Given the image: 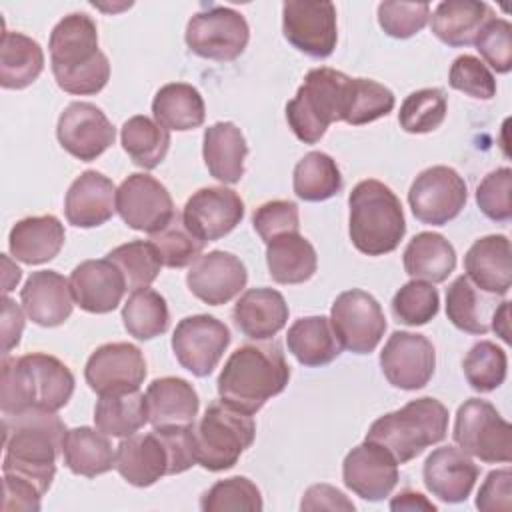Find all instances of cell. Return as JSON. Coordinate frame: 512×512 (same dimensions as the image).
<instances>
[{"label":"cell","instance_id":"obj_29","mask_svg":"<svg viewBox=\"0 0 512 512\" xmlns=\"http://www.w3.org/2000/svg\"><path fill=\"white\" fill-rule=\"evenodd\" d=\"M148 422L152 428L194 424L200 398L194 386L178 376H162L146 388Z\"/></svg>","mask_w":512,"mask_h":512},{"label":"cell","instance_id":"obj_33","mask_svg":"<svg viewBox=\"0 0 512 512\" xmlns=\"http://www.w3.org/2000/svg\"><path fill=\"white\" fill-rule=\"evenodd\" d=\"M62 460L72 474L96 478L116 466V450L108 436L98 428L78 426L64 434Z\"/></svg>","mask_w":512,"mask_h":512},{"label":"cell","instance_id":"obj_13","mask_svg":"<svg viewBox=\"0 0 512 512\" xmlns=\"http://www.w3.org/2000/svg\"><path fill=\"white\" fill-rule=\"evenodd\" d=\"M228 326L210 316L194 314L182 318L172 332V352L178 364L198 378L210 376L230 346Z\"/></svg>","mask_w":512,"mask_h":512},{"label":"cell","instance_id":"obj_34","mask_svg":"<svg viewBox=\"0 0 512 512\" xmlns=\"http://www.w3.org/2000/svg\"><path fill=\"white\" fill-rule=\"evenodd\" d=\"M286 344L290 354L308 368H320L342 354V344L328 316H306L288 328Z\"/></svg>","mask_w":512,"mask_h":512},{"label":"cell","instance_id":"obj_45","mask_svg":"<svg viewBox=\"0 0 512 512\" xmlns=\"http://www.w3.org/2000/svg\"><path fill=\"white\" fill-rule=\"evenodd\" d=\"M106 258L120 270L126 290L148 288L160 274L162 262L156 248L148 240H132L112 248Z\"/></svg>","mask_w":512,"mask_h":512},{"label":"cell","instance_id":"obj_1","mask_svg":"<svg viewBox=\"0 0 512 512\" xmlns=\"http://www.w3.org/2000/svg\"><path fill=\"white\" fill-rule=\"evenodd\" d=\"M64 434L66 426L56 412L30 408L2 414V474L30 482L44 496L56 474Z\"/></svg>","mask_w":512,"mask_h":512},{"label":"cell","instance_id":"obj_53","mask_svg":"<svg viewBox=\"0 0 512 512\" xmlns=\"http://www.w3.org/2000/svg\"><path fill=\"white\" fill-rule=\"evenodd\" d=\"M448 84L476 100H490L496 96V78L490 68L472 54L458 56L448 72Z\"/></svg>","mask_w":512,"mask_h":512},{"label":"cell","instance_id":"obj_5","mask_svg":"<svg viewBox=\"0 0 512 512\" xmlns=\"http://www.w3.org/2000/svg\"><path fill=\"white\" fill-rule=\"evenodd\" d=\"M348 234L354 248L366 256L394 252L404 234L406 220L398 196L380 180L358 182L348 196Z\"/></svg>","mask_w":512,"mask_h":512},{"label":"cell","instance_id":"obj_14","mask_svg":"<svg viewBox=\"0 0 512 512\" xmlns=\"http://www.w3.org/2000/svg\"><path fill=\"white\" fill-rule=\"evenodd\" d=\"M116 212L132 230L154 234L176 216L174 202L166 186L150 174H130L116 188Z\"/></svg>","mask_w":512,"mask_h":512},{"label":"cell","instance_id":"obj_3","mask_svg":"<svg viewBox=\"0 0 512 512\" xmlns=\"http://www.w3.org/2000/svg\"><path fill=\"white\" fill-rule=\"evenodd\" d=\"M290 380V366L282 346L256 340L238 346L218 374L216 388L222 402L256 414L270 398L278 396Z\"/></svg>","mask_w":512,"mask_h":512},{"label":"cell","instance_id":"obj_63","mask_svg":"<svg viewBox=\"0 0 512 512\" xmlns=\"http://www.w3.org/2000/svg\"><path fill=\"white\" fill-rule=\"evenodd\" d=\"M2 264H4V294H8L22 278V270L18 266H12L10 258L6 254H2Z\"/></svg>","mask_w":512,"mask_h":512},{"label":"cell","instance_id":"obj_54","mask_svg":"<svg viewBox=\"0 0 512 512\" xmlns=\"http://www.w3.org/2000/svg\"><path fill=\"white\" fill-rule=\"evenodd\" d=\"M476 50L486 64L498 74H506L512 68V24L504 18H490L478 32Z\"/></svg>","mask_w":512,"mask_h":512},{"label":"cell","instance_id":"obj_18","mask_svg":"<svg viewBox=\"0 0 512 512\" xmlns=\"http://www.w3.org/2000/svg\"><path fill=\"white\" fill-rule=\"evenodd\" d=\"M56 136L70 156L92 162L114 144L116 130L96 104L72 102L58 118Z\"/></svg>","mask_w":512,"mask_h":512},{"label":"cell","instance_id":"obj_43","mask_svg":"<svg viewBox=\"0 0 512 512\" xmlns=\"http://www.w3.org/2000/svg\"><path fill=\"white\" fill-rule=\"evenodd\" d=\"M122 322L126 332L136 340H152L168 330V304L152 288L134 290L122 306Z\"/></svg>","mask_w":512,"mask_h":512},{"label":"cell","instance_id":"obj_21","mask_svg":"<svg viewBox=\"0 0 512 512\" xmlns=\"http://www.w3.org/2000/svg\"><path fill=\"white\" fill-rule=\"evenodd\" d=\"M246 282L248 272L244 262L236 254L224 250H212L198 256L186 274L188 290L210 306L230 302L246 288Z\"/></svg>","mask_w":512,"mask_h":512},{"label":"cell","instance_id":"obj_31","mask_svg":"<svg viewBox=\"0 0 512 512\" xmlns=\"http://www.w3.org/2000/svg\"><path fill=\"white\" fill-rule=\"evenodd\" d=\"M248 144L234 122H216L204 130L202 156L212 178L222 184H236L244 176Z\"/></svg>","mask_w":512,"mask_h":512},{"label":"cell","instance_id":"obj_55","mask_svg":"<svg viewBox=\"0 0 512 512\" xmlns=\"http://www.w3.org/2000/svg\"><path fill=\"white\" fill-rule=\"evenodd\" d=\"M252 226L258 236L268 244L272 238L298 232L300 230V216L298 206L292 200H270L260 204L252 214Z\"/></svg>","mask_w":512,"mask_h":512},{"label":"cell","instance_id":"obj_20","mask_svg":"<svg viewBox=\"0 0 512 512\" xmlns=\"http://www.w3.org/2000/svg\"><path fill=\"white\" fill-rule=\"evenodd\" d=\"M398 462L380 444L364 440L342 462V480L348 490L368 502H380L398 484Z\"/></svg>","mask_w":512,"mask_h":512},{"label":"cell","instance_id":"obj_61","mask_svg":"<svg viewBox=\"0 0 512 512\" xmlns=\"http://www.w3.org/2000/svg\"><path fill=\"white\" fill-rule=\"evenodd\" d=\"M390 510L400 512V510H426V512H436V504H432L424 494L412 492V490H402L390 500Z\"/></svg>","mask_w":512,"mask_h":512},{"label":"cell","instance_id":"obj_2","mask_svg":"<svg viewBox=\"0 0 512 512\" xmlns=\"http://www.w3.org/2000/svg\"><path fill=\"white\" fill-rule=\"evenodd\" d=\"M52 74L60 90L74 96L98 94L110 80V62L98 48L96 22L84 12L64 16L48 40Z\"/></svg>","mask_w":512,"mask_h":512},{"label":"cell","instance_id":"obj_8","mask_svg":"<svg viewBox=\"0 0 512 512\" xmlns=\"http://www.w3.org/2000/svg\"><path fill=\"white\" fill-rule=\"evenodd\" d=\"M256 438V422L222 400L212 402L198 424H194L196 464L210 472H222L236 466L242 452Z\"/></svg>","mask_w":512,"mask_h":512},{"label":"cell","instance_id":"obj_24","mask_svg":"<svg viewBox=\"0 0 512 512\" xmlns=\"http://www.w3.org/2000/svg\"><path fill=\"white\" fill-rule=\"evenodd\" d=\"M74 302L90 314H108L118 308L126 292L120 270L108 260H84L70 274Z\"/></svg>","mask_w":512,"mask_h":512},{"label":"cell","instance_id":"obj_37","mask_svg":"<svg viewBox=\"0 0 512 512\" xmlns=\"http://www.w3.org/2000/svg\"><path fill=\"white\" fill-rule=\"evenodd\" d=\"M44 70L40 44L22 32H2L0 42V84L6 90L28 88Z\"/></svg>","mask_w":512,"mask_h":512},{"label":"cell","instance_id":"obj_4","mask_svg":"<svg viewBox=\"0 0 512 512\" xmlns=\"http://www.w3.org/2000/svg\"><path fill=\"white\" fill-rule=\"evenodd\" d=\"M74 374L56 356L32 352L18 358L2 356L0 408L16 414L30 408L58 412L74 394Z\"/></svg>","mask_w":512,"mask_h":512},{"label":"cell","instance_id":"obj_60","mask_svg":"<svg viewBox=\"0 0 512 512\" xmlns=\"http://www.w3.org/2000/svg\"><path fill=\"white\" fill-rule=\"evenodd\" d=\"M0 330H2V354L6 356V354H10L12 348H16L20 344V338L24 332V312L6 294L2 298Z\"/></svg>","mask_w":512,"mask_h":512},{"label":"cell","instance_id":"obj_32","mask_svg":"<svg viewBox=\"0 0 512 512\" xmlns=\"http://www.w3.org/2000/svg\"><path fill=\"white\" fill-rule=\"evenodd\" d=\"M432 34L454 48L474 44L480 28L494 18L486 2L476 0H444L432 12Z\"/></svg>","mask_w":512,"mask_h":512},{"label":"cell","instance_id":"obj_51","mask_svg":"<svg viewBox=\"0 0 512 512\" xmlns=\"http://www.w3.org/2000/svg\"><path fill=\"white\" fill-rule=\"evenodd\" d=\"M430 20L428 2H380L378 24L380 28L398 40H406L418 34Z\"/></svg>","mask_w":512,"mask_h":512},{"label":"cell","instance_id":"obj_59","mask_svg":"<svg viewBox=\"0 0 512 512\" xmlns=\"http://www.w3.org/2000/svg\"><path fill=\"white\" fill-rule=\"evenodd\" d=\"M300 510H306V512H312V510H346V512H354L356 506L336 486L312 484L304 492V496H302Z\"/></svg>","mask_w":512,"mask_h":512},{"label":"cell","instance_id":"obj_42","mask_svg":"<svg viewBox=\"0 0 512 512\" xmlns=\"http://www.w3.org/2000/svg\"><path fill=\"white\" fill-rule=\"evenodd\" d=\"M492 302L484 298L476 286L466 278L458 276L446 290V316L462 332L486 334L490 330Z\"/></svg>","mask_w":512,"mask_h":512},{"label":"cell","instance_id":"obj_15","mask_svg":"<svg viewBox=\"0 0 512 512\" xmlns=\"http://www.w3.org/2000/svg\"><path fill=\"white\" fill-rule=\"evenodd\" d=\"M282 32L306 56L328 58L338 42L336 6L326 0H288L282 4Z\"/></svg>","mask_w":512,"mask_h":512},{"label":"cell","instance_id":"obj_28","mask_svg":"<svg viewBox=\"0 0 512 512\" xmlns=\"http://www.w3.org/2000/svg\"><path fill=\"white\" fill-rule=\"evenodd\" d=\"M114 468L128 484L148 488L168 474V454L154 430L148 434L136 432L116 446Z\"/></svg>","mask_w":512,"mask_h":512},{"label":"cell","instance_id":"obj_44","mask_svg":"<svg viewBox=\"0 0 512 512\" xmlns=\"http://www.w3.org/2000/svg\"><path fill=\"white\" fill-rule=\"evenodd\" d=\"M396 98L390 88L370 78H350L342 122L352 126L370 124L394 110Z\"/></svg>","mask_w":512,"mask_h":512},{"label":"cell","instance_id":"obj_27","mask_svg":"<svg viewBox=\"0 0 512 512\" xmlns=\"http://www.w3.org/2000/svg\"><path fill=\"white\" fill-rule=\"evenodd\" d=\"M288 304L284 296L274 288H250L232 308V320L236 328L252 340H270L288 322Z\"/></svg>","mask_w":512,"mask_h":512},{"label":"cell","instance_id":"obj_36","mask_svg":"<svg viewBox=\"0 0 512 512\" xmlns=\"http://www.w3.org/2000/svg\"><path fill=\"white\" fill-rule=\"evenodd\" d=\"M402 262L412 280L440 284L456 268V250L438 232H418L406 244Z\"/></svg>","mask_w":512,"mask_h":512},{"label":"cell","instance_id":"obj_39","mask_svg":"<svg viewBox=\"0 0 512 512\" xmlns=\"http://www.w3.org/2000/svg\"><path fill=\"white\" fill-rule=\"evenodd\" d=\"M148 422L146 394L140 390L100 396L94 406V424L100 432L114 438L136 434Z\"/></svg>","mask_w":512,"mask_h":512},{"label":"cell","instance_id":"obj_62","mask_svg":"<svg viewBox=\"0 0 512 512\" xmlns=\"http://www.w3.org/2000/svg\"><path fill=\"white\" fill-rule=\"evenodd\" d=\"M510 302L504 300L500 302V306L494 308L492 316H490V328L504 340L510 342Z\"/></svg>","mask_w":512,"mask_h":512},{"label":"cell","instance_id":"obj_17","mask_svg":"<svg viewBox=\"0 0 512 512\" xmlns=\"http://www.w3.org/2000/svg\"><path fill=\"white\" fill-rule=\"evenodd\" d=\"M384 378L400 390H420L434 376L436 350L424 334L396 330L380 352Z\"/></svg>","mask_w":512,"mask_h":512},{"label":"cell","instance_id":"obj_25","mask_svg":"<svg viewBox=\"0 0 512 512\" xmlns=\"http://www.w3.org/2000/svg\"><path fill=\"white\" fill-rule=\"evenodd\" d=\"M116 212V186L96 170L82 172L68 188L64 214L76 228H96L108 222Z\"/></svg>","mask_w":512,"mask_h":512},{"label":"cell","instance_id":"obj_48","mask_svg":"<svg viewBox=\"0 0 512 512\" xmlns=\"http://www.w3.org/2000/svg\"><path fill=\"white\" fill-rule=\"evenodd\" d=\"M148 242L156 248L158 258L166 268L190 266L204 250V242L186 228L182 214H176L160 232L150 234Z\"/></svg>","mask_w":512,"mask_h":512},{"label":"cell","instance_id":"obj_38","mask_svg":"<svg viewBox=\"0 0 512 512\" xmlns=\"http://www.w3.org/2000/svg\"><path fill=\"white\" fill-rule=\"evenodd\" d=\"M152 114L166 130L186 132L204 124L206 106L202 94L192 84L170 82L156 92L152 100Z\"/></svg>","mask_w":512,"mask_h":512},{"label":"cell","instance_id":"obj_7","mask_svg":"<svg viewBox=\"0 0 512 512\" xmlns=\"http://www.w3.org/2000/svg\"><path fill=\"white\" fill-rule=\"evenodd\" d=\"M350 76L340 70L312 68L296 96L286 104V120L304 144H316L332 122H342Z\"/></svg>","mask_w":512,"mask_h":512},{"label":"cell","instance_id":"obj_9","mask_svg":"<svg viewBox=\"0 0 512 512\" xmlns=\"http://www.w3.org/2000/svg\"><path fill=\"white\" fill-rule=\"evenodd\" d=\"M452 438L460 450L480 462L512 460V426L488 400L470 398L458 406Z\"/></svg>","mask_w":512,"mask_h":512},{"label":"cell","instance_id":"obj_40","mask_svg":"<svg viewBox=\"0 0 512 512\" xmlns=\"http://www.w3.org/2000/svg\"><path fill=\"white\" fill-rule=\"evenodd\" d=\"M120 142L130 160L144 168L152 170L160 166L170 148V130L148 116H132L122 124Z\"/></svg>","mask_w":512,"mask_h":512},{"label":"cell","instance_id":"obj_19","mask_svg":"<svg viewBox=\"0 0 512 512\" xmlns=\"http://www.w3.org/2000/svg\"><path fill=\"white\" fill-rule=\"evenodd\" d=\"M244 218V202L238 192L224 186L196 190L184 204L182 220L186 228L204 244L230 234Z\"/></svg>","mask_w":512,"mask_h":512},{"label":"cell","instance_id":"obj_6","mask_svg":"<svg viewBox=\"0 0 512 512\" xmlns=\"http://www.w3.org/2000/svg\"><path fill=\"white\" fill-rule=\"evenodd\" d=\"M446 434L448 408L432 396H422L376 418L366 432V440L384 446L398 464H406L428 446L442 442Z\"/></svg>","mask_w":512,"mask_h":512},{"label":"cell","instance_id":"obj_35","mask_svg":"<svg viewBox=\"0 0 512 512\" xmlns=\"http://www.w3.org/2000/svg\"><path fill=\"white\" fill-rule=\"evenodd\" d=\"M266 264L274 282L302 284L314 276L318 256L300 232H286L266 244Z\"/></svg>","mask_w":512,"mask_h":512},{"label":"cell","instance_id":"obj_12","mask_svg":"<svg viewBox=\"0 0 512 512\" xmlns=\"http://www.w3.org/2000/svg\"><path fill=\"white\" fill-rule=\"evenodd\" d=\"M330 322L342 348L354 354L374 352L386 332L382 306L372 294L360 288L336 296L330 308Z\"/></svg>","mask_w":512,"mask_h":512},{"label":"cell","instance_id":"obj_47","mask_svg":"<svg viewBox=\"0 0 512 512\" xmlns=\"http://www.w3.org/2000/svg\"><path fill=\"white\" fill-rule=\"evenodd\" d=\"M506 352L490 340L476 342L464 356L462 370L466 382L476 392H492L506 380Z\"/></svg>","mask_w":512,"mask_h":512},{"label":"cell","instance_id":"obj_46","mask_svg":"<svg viewBox=\"0 0 512 512\" xmlns=\"http://www.w3.org/2000/svg\"><path fill=\"white\" fill-rule=\"evenodd\" d=\"M446 112V94L440 88H422L404 98L398 124L408 134H428L442 126Z\"/></svg>","mask_w":512,"mask_h":512},{"label":"cell","instance_id":"obj_16","mask_svg":"<svg viewBox=\"0 0 512 512\" xmlns=\"http://www.w3.org/2000/svg\"><path fill=\"white\" fill-rule=\"evenodd\" d=\"M84 378L98 396L140 390L146 378L144 354L130 342L102 344L90 354Z\"/></svg>","mask_w":512,"mask_h":512},{"label":"cell","instance_id":"obj_58","mask_svg":"<svg viewBox=\"0 0 512 512\" xmlns=\"http://www.w3.org/2000/svg\"><path fill=\"white\" fill-rule=\"evenodd\" d=\"M42 494L30 482L4 474L2 480V510L4 512H38Z\"/></svg>","mask_w":512,"mask_h":512},{"label":"cell","instance_id":"obj_30","mask_svg":"<svg viewBox=\"0 0 512 512\" xmlns=\"http://www.w3.org/2000/svg\"><path fill=\"white\" fill-rule=\"evenodd\" d=\"M64 240V224L54 214L28 216L12 226L8 248L14 260L34 266L54 260L62 250Z\"/></svg>","mask_w":512,"mask_h":512},{"label":"cell","instance_id":"obj_22","mask_svg":"<svg viewBox=\"0 0 512 512\" xmlns=\"http://www.w3.org/2000/svg\"><path fill=\"white\" fill-rule=\"evenodd\" d=\"M478 474V464L456 446H440L432 450L422 468L424 486L432 496L446 504L464 502L470 496Z\"/></svg>","mask_w":512,"mask_h":512},{"label":"cell","instance_id":"obj_52","mask_svg":"<svg viewBox=\"0 0 512 512\" xmlns=\"http://www.w3.org/2000/svg\"><path fill=\"white\" fill-rule=\"evenodd\" d=\"M476 204L494 222L512 218V170L508 166L496 168L482 178L476 188Z\"/></svg>","mask_w":512,"mask_h":512},{"label":"cell","instance_id":"obj_50","mask_svg":"<svg viewBox=\"0 0 512 512\" xmlns=\"http://www.w3.org/2000/svg\"><path fill=\"white\" fill-rule=\"evenodd\" d=\"M440 310V296L434 284L424 280H410L398 288L392 298V314L400 324L424 326L436 318Z\"/></svg>","mask_w":512,"mask_h":512},{"label":"cell","instance_id":"obj_49","mask_svg":"<svg viewBox=\"0 0 512 512\" xmlns=\"http://www.w3.org/2000/svg\"><path fill=\"white\" fill-rule=\"evenodd\" d=\"M200 508L204 512H226V510L260 512L264 508V502L258 486L250 478L232 476L212 484L202 494Z\"/></svg>","mask_w":512,"mask_h":512},{"label":"cell","instance_id":"obj_23","mask_svg":"<svg viewBox=\"0 0 512 512\" xmlns=\"http://www.w3.org/2000/svg\"><path fill=\"white\" fill-rule=\"evenodd\" d=\"M24 314L38 326L54 328L64 324L74 308L70 278L56 270L32 272L20 290Z\"/></svg>","mask_w":512,"mask_h":512},{"label":"cell","instance_id":"obj_10","mask_svg":"<svg viewBox=\"0 0 512 512\" xmlns=\"http://www.w3.org/2000/svg\"><path fill=\"white\" fill-rule=\"evenodd\" d=\"M184 40L190 52L200 58L230 62L246 50L250 28L238 10L212 4L188 20Z\"/></svg>","mask_w":512,"mask_h":512},{"label":"cell","instance_id":"obj_56","mask_svg":"<svg viewBox=\"0 0 512 512\" xmlns=\"http://www.w3.org/2000/svg\"><path fill=\"white\" fill-rule=\"evenodd\" d=\"M162 440L168 454V476L182 474L196 464V446H194V424L186 426H166L152 428Z\"/></svg>","mask_w":512,"mask_h":512},{"label":"cell","instance_id":"obj_11","mask_svg":"<svg viewBox=\"0 0 512 512\" xmlns=\"http://www.w3.org/2000/svg\"><path fill=\"white\" fill-rule=\"evenodd\" d=\"M468 200L464 178L450 166H430L422 170L410 190L408 204L414 218L428 226H444L454 220Z\"/></svg>","mask_w":512,"mask_h":512},{"label":"cell","instance_id":"obj_57","mask_svg":"<svg viewBox=\"0 0 512 512\" xmlns=\"http://www.w3.org/2000/svg\"><path fill=\"white\" fill-rule=\"evenodd\" d=\"M512 506V472L510 468H500L488 472L482 482L476 508L482 512H508Z\"/></svg>","mask_w":512,"mask_h":512},{"label":"cell","instance_id":"obj_41","mask_svg":"<svg viewBox=\"0 0 512 512\" xmlns=\"http://www.w3.org/2000/svg\"><path fill=\"white\" fill-rule=\"evenodd\" d=\"M294 194L304 202H322L342 190V174L332 156L320 150L304 154L294 166Z\"/></svg>","mask_w":512,"mask_h":512},{"label":"cell","instance_id":"obj_26","mask_svg":"<svg viewBox=\"0 0 512 512\" xmlns=\"http://www.w3.org/2000/svg\"><path fill=\"white\" fill-rule=\"evenodd\" d=\"M466 278L490 296H504L512 286V250L504 234L474 240L464 256Z\"/></svg>","mask_w":512,"mask_h":512}]
</instances>
